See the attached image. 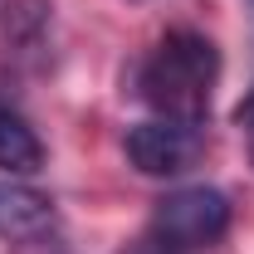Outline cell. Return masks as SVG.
<instances>
[{
  "instance_id": "cell-1",
  "label": "cell",
  "mask_w": 254,
  "mask_h": 254,
  "mask_svg": "<svg viewBox=\"0 0 254 254\" xmlns=\"http://www.w3.org/2000/svg\"><path fill=\"white\" fill-rule=\"evenodd\" d=\"M220 78V54L205 34L195 30H171L157 49L147 54L142 73H137V88L142 98L157 108L161 118H176V123H195L210 113V88Z\"/></svg>"
},
{
  "instance_id": "cell-2",
  "label": "cell",
  "mask_w": 254,
  "mask_h": 254,
  "mask_svg": "<svg viewBox=\"0 0 254 254\" xmlns=\"http://www.w3.org/2000/svg\"><path fill=\"white\" fill-rule=\"evenodd\" d=\"M230 225V200L215 186H186L171 190L157 200V215H152V240L161 250L181 254V250H205L215 245Z\"/></svg>"
},
{
  "instance_id": "cell-3",
  "label": "cell",
  "mask_w": 254,
  "mask_h": 254,
  "mask_svg": "<svg viewBox=\"0 0 254 254\" xmlns=\"http://www.w3.org/2000/svg\"><path fill=\"white\" fill-rule=\"evenodd\" d=\"M205 152V137L195 123H176V118H152V123L127 132V157L147 176H181L195 166Z\"/></svg>"
},
{
  "instance_id": "cell-4",
  "label": "cell",
  "mask_w": 254,
  "mask_h": 254,
  "mask_svg": "<svg viewBox=\"0 0 254 254\" xmlns=\"http://www.w3.org/2000/svg\"><path fill=\"white\" fill-rule=\"evenodd\" d=\"M49 195H39L30 186H0V235L10 240H30L49 225Z\"/></svg>"
},
{
  "instance_id": "cell-5",
  "label": "cell",
  "mask_w": 254,
  "mask_h": 254,
  "mask_svg": "<svg viewBox=\"0 0 254 254\" xmlns=\"http://www.w3.org/2000/svg\"><path fill=\"white\" fill-rule=\"evenodd\" d=\"M39 161H44V147H39L34 127L20 113L0 108V166L5 171H39Z\"/></svg>"
},
{
  "instance_id": "cell-6",
  "label": "cell",
  "mask_w": 254,
  "mask_h": 254,
  "mask_svg": "<svg viewBox=\"0 0 254 254\" xmlns=\"http://www.w3.org/2000/svg\"><path fill=\"white\" fill-rule=\"evenodd\" d=\"M127 254H171V250H161V245H137V250H127Z\"/></svg>"
}]
</instances>
